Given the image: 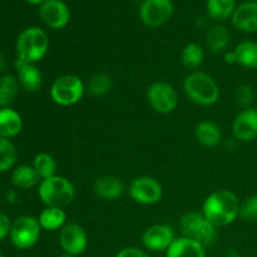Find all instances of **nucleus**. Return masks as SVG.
Segmentation results:
<instances>
[{
  "instance_id": "obj_1",
  "label": "nucleus",
  "mask_w": 257,
  "mask_h": 257,
  "mask_svg": "<svg viewBox=\"0 0 257 257\" xmlns=\"http://www.w3.org/2000/svg\"><path fill=\"white\" fill-rule=\"evenodd\" d=\"M240 206V200L232 191L217 190L206 197L201 212L213 226L221 228L237 220Z\"/></svg>"
},
{
  "instance_id": "obj_2",
  "label": "nucleus",
  "mask_w": 257,
  "mask_h": 257,
  "mask_svg": "<svg viewBox=\"0 0 257 257\" xmlns=\"http://www.w3.org/2000/svg\"><path fill=\"white\" fill-rule=\"evenodd\" d=\"M183 90L188 99L201 107H211L220 100L221 90L217 82L205 72H191L183 82Z\"/></svg>"
},
{
  "instance_id": "obj_3",
  "label": "nucleus",
  "mask_w": 257,
  "mask_h": 257,
  "mask_svg": "<svg viewBox=\"0 0 257 257\" xmlns=\"http://www.w3.org/2000/svg\"><path fill=\"white\" fill-rule=\"evenodd\" d=\"M49 37L39 27H30L23 30L17 39V58L27 63L37 64L49 50Z\"/></svg>"
},
{
  "instance_id": "obj_4",
  "label": "nucleus",
  "mask_w": 257,
  "mask_h": 257,
  "mask_svg": "<svg viewBox=\"0 0 257 257\" xmlns=\"http://www.w3.org/2000/svg\"><path fill=\"white\" fill-rule=\"evenodd\" d=\"M38 196L45 207L65 208L74 201L75 187L64 176L55 175L40 181Z\"/></svg>"
},
{
  "instance_id": "obj_5",
  "label": "nucleus",
  "mask_w": 257,
  "mask_h": 257,
  "mask_svg": "<svg viewBox=\"0 0 257 257\" xmlns=\"http://www.w3.org/2000/svg\"><path fill=\"white\" fill-rule=\"evenodd\" d=\"M180 230L182 236L197 241L206 248L212 247L218 237V228L213 226L202 212L188 211L180 220Z\"/></svg>"
},
{
  "instance_id": "obj_6",
  "label": "nucleus",
  "mask_w": 257,
  "mask_h": 257,
  "mask_svg": "<svg viewBox=\"0 0 257 257\" xmlns=\"http://www.w3.org/2000/svg\"><path fill=\"white\" fill-rule=\"evenodd\" d=\"M85 84L74 74H63L55 78L50 87V98L60 107H72L82 100Z\"/></svg>"
},
{
  "instance_id": "obj_7",
  "label": "nucleus",
  "mask_w": 257,
  "mask_h": 257,
  "mask_svg": "<svg viewBox=\"0 0 257 257\" xmlns=\"http://www.w3.org/2000/svg\"><path fill=\"white\" fill-rule=\"evenodd\" d=\"M42 230L38 217L28 215L20 216L12 223L9 233L10 241L19 250H29L38 243Z\"/></svg>"
},
{
  "instance_id": "obj_8",
  "label": "nucleus",
  "mask_w": 257,
  "mask_h": 257,
  "mask_svg": "<svg viewBox=\"0 0 257 257\" xmlns=\"http://www.w3.org/2000/svg\"><path fill=\"white\" fill-rule=\"evenodd\" d=\"M130 197L142 206H153L163 197V187L160 181L151 176H138L133 178L128 187Z\"/></svg>"
},
{
  "instance_id": "obj_9",
  "label": "nucleus",
  "mask_w": 257,
  "mask_h": 257,
  "mask_svg": "<svg viewBox=\"0 0 257 257\" xmlns=\"http://www.w3.org/2000/svg\"><path fill=\"white\" fill-rule=\"evenodd\" d=\"M147 100L155 112L170 114L178 105V93L172 84L160 80L148 87Z\"/></svg>"
},
{
  "instance_id": "obj_10",
  "label": "nucleus",
  "mask_w": 257,
  "mask_h": 257,
  "mask_svg": "<svg viewBox=\"0 0 257 257\" xmlns=\"http://www.w3.org/2000/svg\"><path fill=\"white\" fill-rule=\"evenodd\" d=\"M140 18L150 28H160L168 23L175 13L172 0H143L140 4Z\"/></svg>"
},
{
  "instance_id": "obj_11",
  "label": "nucleus",
  "mask_w": 257,
  "mask_h": 257,
  "mask_svg": "<svg viewBox=\"0 0 257 257\" xmlns=\"http://www.w3.org/2000/svg\"><path fill=\"white\" fill-rule=\"evenodd\" d=\"M59 245L67 255H82L88 247V235L83 226L77 222L65 223L59 230Z\"/></svg>"
},
{
  "instance_id": "obj_12",
  "label": "nucleus",
  "mask_w": 257,
  "mask_h": 257,
  "mask_svg": "<svg viewBox=\"0 0 257 257\" xmlns=\"http://www.w3.org/2000/svg\"><path fill=\"white\" fill-rule=\"evenodd\" d=\"M175 240V230L166 223L150 226L142 235L143 247L151 252H166Z\"/></svg>"
},
{
  "instance_id": "obj_13",
  "label": "nucleus",
  "mask_w": 257,
  "mask_h": 257,
  "mask_svg": "<svg viewBox=\"0 0 257 257\" xmlns=\"http://www.w3.org/2000/svg\"><path fill=\"white\" fill-rule=\"evenodd\" d=\"M39 17L48 28L59 30L69 24L70 10L63 0H45L39 7Z\"/></svg>"
},
{
  "instance_id": "obj_14",
  "label": "nucleus",
  "mask_w": 257,
  "mask_h": 257,
  "mask_svg": "<svg viewBox=\"0 0 257 257\" xmlns=\"http://www.w3.org/2000/svg\"><path fill=\"white\" fill-rule=\"evenodd\" d=\"M232 133L241 142H251L257 138V109H242L235 117L232 123Z\"/></svg>"
},
{
  "instance_id": "obj_15",
  "label": "nucleus",
  "mask_w": 257,
  "mask_h": 257,
  "mask_svg": "<svg viewBox=\"0 0 257 257\" xmlns=\"http://www.w3.org/2000/svg\"><path fill=\"white\" fill-rule=\"evenodd\" d=\"M15 69H17V78L19 80L20 88L29 93H35L42 88L43 74L37 64L15 60Z\"/></svg>"
},
{
  "instance_id": "obj_16",
  "label": "nucleus",
  "mask_w": 257,
  "mask_h": 257,
  "mask_svg": "<svg viewBox=\"0 0 257 257\" xmlns=\"http://www.w3.org/2000/svg\"><path fill=\"white\" fill-rule=\"evenodd\" d=\"M231 22L236 29L242 33L257 32V2L248 0L237 5Z\"/></svg>"
},
{
  "instance_id": "obj_17",
  "label": "nucleus",
  "mask_w": 257,
  "mask_h": 257,
  "mask_svg": "<svg viewBox=\"0 0 257 257\" xmlns=\"http://www.w3.org/2000/svg\"><path fill=\"white\" fill-rule=\"evenodd\" d=\"M93 191L95 196L104 201H115L124 193V183L115 176H100L94 181Z\"/></svg>"
},
{
  "instance_id": "obj_18",
  "label": "nucleus",
  "mask_w": 257,
  "mask_h": 257,
  "mask_svg": "<svg viewBox=\"0 0 257 257\" xmlns=\"http://www.w3.org/2000/svg\"><path fill=\"white\" fill-rule=\"evenodd\" d=\"M206 250L197 241L180 236L166 251V257H206Z\"/></svg>"
},
{
  "instance_id": "obj_19",
  "label": "nucleus",
  "mask_w": 257,
  "mask_h": 257,
  "mask_svg": "<svg viewBox=\"0 0 257 257\" xmlns=\"http://www.w3.org/2000/svg\"><path fill=\"white\" fill-rule=\"evenodd\" d=\"M23 130V118L12 107L0 108V137L12 140L20 135Z\"/></svg>"
},
{
  "instance_id": "obj_20",
  "label": "nucleus",
  "mask_w": 257,
  "mask_h": 257,
  "mask_svg": "<svg viewBox=\"0 0 257 257\" xmlns=\"http://www.w3.org/2000/svg\"><path fill=\"white\" fill-rule=\"evenodd\" d=\"M231 43V34L222 24H216L206 35V44L213 54H225Z\"/></svg>"
},
{
  "instance_id": "obj_21",
  "label": "nucleus",
  "mask_w": 257,
  "mask_h": 257,
  "mask_svg": "<svg viewBox=\"0 0 257 257\" xmlns=\"http://www.w3.org/2000/svg\"><path fill=\"white\" fill-rule=\"evenodd\" d=\"M195 136L198 143L210 148L216 147L222 141V132H221L220 125L207 119L198 123L195 131Z\"/></svg>"
},
{
  "instance_id": "obj_22",
  "label": "nucleus",
  "mask_w": 257,
  "mask_h": 257,
  "mask_svg": "<svg viewBox=\"0 0 257 257\" xmlns=\"http://www.w3.org/2000/svg\"><path fill=\"white\" fill-rule=\"evenodd\" d=\"M12 183L15 188L19 190H30V188L39 186L40 177L34 170L33 166L29 165H20L15 166L12 170Z\"/></svg>"
},
{
  "instance_id": "obj_23",
  "label": "nucleus",
  "mask_w": 257,
  "mask_h": 257,
  "mask_svg": "<svg viewBox=\"0 0 257 257\" xmlns=\"http://www.w3.org/2000/svg\"><path fill=\"white\" fill-rule=\"evenodd\" d=\"M20 84L17 75L3 74L0 77V108L12 107L19 94Z\"/></svg>"
},
{
  "instance_id": "obj_24",
  "label": "nucleus",
  "mask_w": 257,
  "mask_h": 257,
  "mask_svg": "<svg viewBox=\"0 0 257 257\" xmlns=\"http://www.w3.org/2000/svg\"><path fill=\"white\" fill-rule=\"evenodd\" d=\"M38 220L43 230L54 232V231H59L67 223V213L64 208L45 207L40 212Z\"/></svg>"
},
{
  "instance_id": "obj_25",
  "label": "nucleus",
  "mask_w": 257,
  "mask_h": 257,
  "mask_svg": "<svg viewBox=\"0 0 257 257\" xmlns=\"http://www.w3.org/2000/svg\"><path fill=\"white\" fill-rule=\"evenodd\" d=\"M236 64L247 69H257V42L245 40L236 45L233 49Z\"/></svg>"
},
{
  "instance_id": "obj_26",
  "label": "nucleus",
  "mask_w": 257,
  "mask_h": 257,
  "mask_svg": "<svg viewBox=\"0 0 257 257\" xmlns=\"http://www.w3.org/2000/svg\"><path fill=\"white\" fill-rule=\"evenodd\" d=\"M236 8V0H207L206 3L207 14L216 22L231 19Z\"/></svg>"
},
{
  "instance_id": "obj_27",
  "label": "nucleus",
  "mask_w": 257,
  "mask_h": 257,
  "mask_svg": "<svg viewBox=\"0 0 257 257\" xmlns=\"http://www.w3.org/2000/svg\"><path fill=\"white\" fill-rule=\"evenodd\" d=\"M205 60V50L197 43H188L181 53V62L183 67L191 72H196Z\"/></svg>"
},
{
  "instance_id": "obj_28",
  "label": "nucleus",
  "mask_w": 257,
  "mask_h": 257,
  "mask_svg": "<svg viewBox=\"0 0 257 257\" xmlns=\"http://www.w3.org/2000/svg\"><path fill=\"white\" fill-rule=\"evenodd\" d=\"M32 166L39 175L40 180H47L57 175V161L49 153H38L33 160Z\"/></svg>"
},
{
  "instance_id": "obj_29",
  "label": "nucleus",
  "mask_w": 257,
  "mask_h": 257,
  "mask_svg": "<svg viewBox=\"0 0 257 257\" xmlns=\"http://www.w3.org/2000/svg\"><path fill=\"white\" fill-rule=\"evenodd\" d=\"M112 78L105 73H95L85 84V92L92 97H103L112 89Z\"/></svg>"
},
{
  "instance_id": "obj_30",
  "label": "nucleus",
  "mask_w": 257,
  "mask_h": 257,
  "mask_svg": "<svg viewBox=\"0 0 257 257\" xmlns=\"http://www.w3.org/2000/svg\"><path fill=\"white\" fill-rule=\"evenodd\" d=\"M18 151L12 140L0 137V173L8 172L15 167Z\"/></svg>"
},
{
  "instance_id": "obj_31",
  "label": "nucleus",
  "mask_w": 257,
  "mask_h": 257,
  "mask_svg": "<svg viewBox=\"0 0 257 257\" xmlns=\"http://www.w3.org/2000/svg\"><path fill=\"white\" fill-rule=\"evenodd\" d=\"M238 217L248 223L257 222V195L250 196L241 202Z\"/></svg>"
},
{
  "instance_id": "obj_32",
  "label": "nucleus",
  "mask_w": 257,
  "mask_h": 257,
  "mask_svg": "<svg viewBox=\"0 0 257 257\" xmlns=\"http://www.w3.org/2000/svg\"><path fill=\"white\" fill-rule=\"evenodd\" d=\"M235 99L238 107H241L242 109L251 108L253 100H255V92H253L252 87L248 84L238 85L237 89H236Z\"/></svg>"
},
{
  "instance_id": "obj_33",
  "label": "nucleus",
  "mask_w": 257,
  "mask_h": 257,
  "mask_svg": "<svg viewBox=\"0 0 257 257\" xmlns=\"http://www.w3.org/2000/svg\"><path fill=\"white\" fill-rule=\"evenodd\" d=\"M114 257H151V255L146 248L128 246V247H124L118 251Z\"/></svg>"
},
{
  "instance_id": "obj_34",
  "label": "nucleus",
  "mask_w": 257,
  "mask_h": 257,
  "mask_svg": "<svg viewBox=\"0 0 257 257\" xmlns=\"http://www.w3.org/2000/svg\"><path fill=\"white\" fill-rule=\"evenodd\" d=\"M12 220L9 216L4 212H0V241L4 240L7 236H9L10 228H12Z\"/></svg>"
},
{
  "instance_id": "obj_35",
  "label": "nucleus",
  "mask_w": 257,
  "mask_h": 257,
  "mask_svg": "<svg viewBox=\"0 0 257 257\" xmlns=\"http://www.w3.org/2000/svg\"><path fill=\"white\" fill-rule=\"evenodd\" d=\"M222 257H241V255H240V252L236 250V248L228 247V248H226V250H225V252H223Z\"/></svg>"
},
{
  "instance_id": "obj_36",
  "label": "nucleus",
  "mask_w": 257,
  "mask_h": 257,
  "mask_svg": "<svg viewBox=\"0 0 257 257\" xmlns=\"http://www.w3.org/2000/svg\"><path fill=\"white\" fill-rule=\"evenodd\" d=\"M18 193L15 190H10L9 192L7 193V200L9 201L10 203H17L18 202Z\"/></svg>"
},
{
  "instance_id": "obj_37",
  "label": "nucleus",
  "mask_w": 257,
  "mask_h": 257,
  "mask_svg": "<svg viewBox=\"0 0 257 257\" xmlns=\"http://www.w3.org/2000/svg\"><path fill=\"white\" fill-rule=\"evenodd\" d=\"M5 69H7V59L3 53H0V73L4 72Z\"/></svg>"
},
{
  "instance_id": "obj_38",
  "label": "nucleus",
  "mask_w": 257,
  "mask_h": 257,
  "mask_svg": "<svg viewBox=\"0 0 257 257\" xmlns=\"http://www.w3.org/2000/svg\"><path fill=\"white\" fill-rule=\"evenodd\" d=\"M25 2L29 3V4H32V5H39L40 7V5H42L45 0H25Z\"/></svg>"
},
{
  "instance_id": "obj_39",
  "label": "nucleus",
  "mask_w": 257,
  "mask_h": 257,
  "mask_svg": "<svg viewBox=\"0 0 257 257\" xmlns=\"http://www.w3.org/2000/svg\"><path fill=\"white\" fill-rule=\"evenodd\" d=\"M130 2H133V3H138V2H141V3H142L143 0H130Z\"/></svg>"
},
{
  "instance_id": "obj_40",
  "label": "nucleus",
  "mask_w": 257,
  "mask_h": 257,
  "mask_svg": "<svg viewBox=\"0 0 257 257\" xmlns=\"http://www.w3.org/2000/svg\"><path fill=\"white\" fill-rule=\"evenodd\" d=\"M60 257H74V256H70V255H67V253H64V255H62Z\"/></svg>"
},
{
  "instance_id": "obj_41",
  "label": "nucleus",
  "mask_w": 257,
  "mask_h": 257,
  "mask_svg": "<svg viewBox=\"0 0 257 257\" xmlns=\"http://www.w3.org/2000/svg\"><path fill=\"white\" fill-rule=\"evenodd\" d=\"M0 257H4V256H3V252H2V251H0Z\"/></svg>"
},
{
  "instance_id": "obj_42",
  "label": "nucleus",
  "mask_w": 257,
  "mask_h": 257,
  "mask_svg": "<svg viewBox=\"0 0 257 257\" xmlns=\"http://www.w3.org/2000/svg\"><path fill=\"white\" fill-rule=\"evenodd\" d=\"M255 2H257V0H255Z\"/></svg>"
}]
</instances>
